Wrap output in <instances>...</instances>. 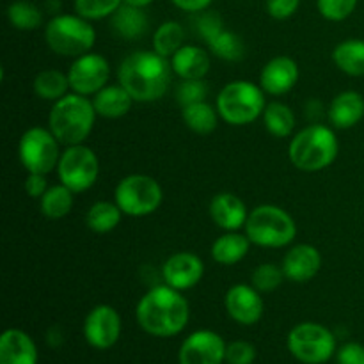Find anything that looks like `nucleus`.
Returning a JSON list of instances; mask_svg holds the SVG:
<instances>
[{
	"instance_id": "9b49d317",
	"label": "nucleus",
	"mask_w": 364,
	"mask_h": 364,
	"mask_svg": "<svg viewBox=\"0 0 364 364\" xmlns=\"http://www.w3.org/2000/svg\"><path fill=\"white\" fill-rule=\"evenodd\" d=\"M57 176L75 194L89 191L100 176V160L85 144L66 146L57 166Z\"/></svg>"
},
{
	"instance_id": "ddd939ff",
	"label": "nucleus",
	"mask_w": 364,
	"mask_h": 364,
	"mask_svg": "<svg viewBox=\"0 0 364 364\" xmlns=\"http://www.w3.org/2000/svg\"><path fill=\"white\" fill-rule=\"evenodd\" d=\"M226 341L210 329L188 334L178 350L180 364H223L226 361Z\"/></svg>"
},
{
	"instance_id": "6ab92c4d",
	"label": "nucleus",
	"mask_w": 364,
	"mask_h": 364,
	"mask_svg": "<svg viewBox=\"0 0 364 364\" xmlns=\"http://www.w3.org/2000/svg\"><path fill=\"white\" fill-rule=\"evenodd\" d=\"M210 217L224 231H238L247 223V206L233 192H219L210 201Z\"/></svg>"
},
{
	"instance_id": "5701e85b",
	"label": "nucleus",
	"mask_w": 364,
	"mask_h": 364,
	"mask_svg": "<svg viewBox=\"0 0 364 364\" xmlns=\"http://www.w3.org/2000/svg\"><path fill=\"white\" fill-rule=\"evenodd\" d=\"M91 100L96 114L105 117V119H119V117L127 116L134 105V98L119 82L114 85L107 84Z\"/></svg>"
},
{
	"instance_id": "7c9ffc66",
	"label": "nucleus",
	"mask_w": 364,
	"mask_h": 364,
	"mask_svg": "<svg viewBox=\"0 0 364 364\" xmlns=\"http://www.w3.org/2000/svg\"><path fill=\"white\" fill-rule=\"evenodd\" d=\"M34 92L45 102L55 103L71 91L68 73L59 70H43L34 78Z\"/></svg>"
},
{
	"instance_id": "f03ea898",
	"label": "nucleus",
	"mask_w": 364,
	"mask_h": 364,
	"mask_svg": "<svg viewBox=\"0 0 364 364\" xmlns=\"http://www.w3.org/2000/svg\"><path fill=\"white\" fill-rule=\"evenodd\" d=\"M139 327L149 336L173 338L187 327L191 308L185 295L169 284H159L142 295L135 308Z\"/></svg>"
},
{
	"instance_id": "c9c22d12",
	"label": "nucleus",
	"mask_w": 364,
	"mask_h": 364,
	"mask_svg": "<svg viewBox=\"0 0 364 364\" xmlns=\"http://www.w3.org/2000/svg\"><path fill=\"white\" fill-rule=\"evenodd\" d=\"M284 279L287 277H284L283 267H277L276 263H262L252 272L251 284L259 294H270V291L277 290Z\"/></svg>"
},
{
	"instance_id": "72a5a7b5",
	"label": "nucleus",
	"mask_w": 364,
	"mask_h": 364,
	"mask_svg": "<svg viewBox=\"0 0 364 364\" xmlns=\"http://www.w3.org/2000/svg\"><path fill=\"white\" fill-rule=\"evenodd\" d=\"M206 45H208L210 53H213L219 59L228 60V63H238V60H242L245 57L244 39L233 31H226L224 28L220 34L210 39Z\"/></svg>"
},
{
	"instance_id": "e433bc0d",
	"label": "nucleus",
	"mask_w": 364,
	"mask_h": 364,
	"mask_svg": "<svg viewBox=\"0 0 364 364\" xmlns=\"http://www.w3.org/2000/svg\"><path fill=\"white\" fill-rule=\"evenodd\" d=\"M359 0H316L318 13L329 21H343L358 7Z\"/></svg>"
},
{
	"instance_id": "2f4dec72",
	"label": "nucleus",
	"mask_w": 364,
	"mask_h": 364,
	"mask_svg": "<svg viewBox=\"0 0 364 364\" xmlns=\"http://www.w3.org/2000/svg\"><path fill=\"white\" fill-rule=\"evenodd\" d=\"M185 45V28L180 21L167 20L159 25L153 34V50L166 59H171Z\"/></svg>"
},
{
	"instance_id": "79ce46f5",
	"label": "nucleus",
	"mask_w": 364,
	"mask_h": 364,
	"mask_svg": "<svg viewBox=\"0 0 364 364\" xmlns=\"http://www.w3.org/2000/svg\"><path fill=\"white\" fill-rule=\"evenodd\" d=\"M338 364H364V345L355 343H345L340 350L336 352Z\"/></svg>"
},
{
	"instance_id": "7ed1b4c3",
	"label": "nucleus",
	"mask_w": 364,
	"mask_h": 364,
	"mask_svg": "<svg viewBox=\"0 0 364 364\" xmlns=\"http://www.w3.org/2000/svg\"><path fill=\"white\" fill-rule=\"evenodd\" d=\"M340 153V141L333 128L313 123L299 130L288 146L294 167L304 173H320L333 166Z\"/></svg>"
},
{
	"instance_id": "20e7f679",
	"label": "nucleus",
	"mask_w": 364,
	"mask_h": 364,
	"mask_svg": "<svg viewBox=\"0 0 364 364\" xmlns=\"http://www.w3.org/2000/svg\"><path fill=\"white\" fill-rule=\"evenodd\" d=\"M96 110L89 96L68 92L50 109L48 128L64 146L84 144L96 123Z\"/></svg>"
},
{
	"instance_id": "bb28decb",
	"label": "nucleus",
	"mask_w": 364,
	"mask_h": 364,
	"mask_svg": "<svg viewBox=\"0 0 364 364\" xmlns=\"http://www.w3.org/2000/svg\"><path fill=\"white\" fill-rule=\"evenodd\" d=\"M262 117L263 124H265V130L276 139L290 137L295 130V124H297L295 112L291 110L290 105H287L283 102L267 103Z\"/></svg>"
},
{
	"instance_id": "2eb2a0df",
	"label": "nucleus",
	"mask_w": 364,
	"mask_h": 364,
	"mask_svg": "<svg viewBox=\"0 0 364 364\" xmlns=\"http://www.w3.org/2000/svg\"><path fill=\"white\" fill-rule=\"evenodd\" d=\"M203 276H205V263L194 252H174L162 265L164 283L174 290H191L201 283Z\"/></svg>"
},
{
	"instance_id": "ea45409f",
	"label": "nucleus",
	"mask_w": 364,
	"mask_h": 364,
	"mask_svg": "<svg viewBox=\"0 0 364 364\" xmlns=\"http://www.w3.org/2000/svg\"><path fill=\"white\" fill-rule=\"evenodd\" d=\"M256 361V348L249 341L237 340L228 343L226 363L228 364H252Z\"/></svg>"
},
{
	"instance_id": "4be33fe9",
	"label": "nucleus",
	"mask_w": 364,
	"mask_h": 364,
	"mask_svg": "<svg viewBox=\"0 0 364 364\" xmlns=\"http://www.w3.org/2000/svg\"><path fill=\"white\" fill-rule=\"evenodd\" d=\"M331 124L338 130H348L361 123L364 117V98L358 91H343L336 95L327 110Z\"/></svg>"
},
{
	"instance_id": "0eeeda50",
	"label": "nucleus",
	"mask_w": 364,
	"mask_h": 364,
	"mask_svg": "<svg viewBox=\"0 0 364 364\" xmlns=\"http://www.w3.org/2000/svg\"><path fill=\"white\" fill-rule=\"evenodd\" d=\"M45 39L53 53L63 57H77L92 52L96 31L91 21L80 14H55L45 27Z\"/></svg>"
},
{
	"instance_id": "c03bdc74",
	"label": "nucleus",
	"mask_w": 364,
	"mask_h": 364,
	"mask_svg": "<svg viewBox=\"0 0 364 364\" xmlns=\"http://www.w3.org/2000/svg\"><path fill=\"white\" fill-rule=\"evenodd\" d=\"M171 2H173L178 9L185 11V13L199 14L203 13V11L210 9L213 0H171Z\"/></svg>"
},
{
	"instance_id": "c85d7f7f",
	"label": "nucleus",
	"mask_w": 364,
	"mask_h": 364,
	"mask_svg": "<svg viewBox=\"0 0 364 364\" xmlns=\"http://www.w3.org/2000/svg\"><path fill=\"white\" fill-rule=\"evenodd\" d=\"M121 217H123V212L116 205V201H96L85 213V226L92 233L105 235L119 226Z\"/></svg>"
},
{
	"instance_id": "473e14b6",
	"label": "nucleus",
	"mask_w": 364,
	"mask_h": 364,
	"mask_svg": "<svg viewBox=\"0 0 364 364\" xmlns=\"http://www.w3.org/2000/svg\"><path fill=\"white\" fill-rule=\"evenodd\" d=\"M7 20L18 31H36L43 25V9L28 0H14L7 7Z\"/></svg>"
},
{
	"instance_id": "1a4fd4ad",
	"label": "nucleus",
	"mask_w": 364,
	"mask_h": 364,
	"mask_svg": "<svg viewBox=\"0 0 364 364\" xmlns=\"http://www.w3.org/2000/svg\"><path fill=\"white\" fill-rule=\"evenodd\" d=\"M288 350L304 364H323L336 354V338L322 323H297L288 334Z\"/></svg>"
},
{
	"instance_id": "a211bd4d",
	"label": "nucleus",
	"mask_w": 364,
	"mask_h": 364,
	"mask_svg": "<svg viewBox=\"0 0 364 364\" xmlns=\"http://www.w3.org/2000/svg\"><path fill=\"white\" fill-rule=\"evenodd\" d=\"M284 277L291 283H309L322 269V255L311 244H297L284 255L283 263Z\"/></svg>"
},
{
	"instance_id": "f3484780",
	"label": "nucleus",
	"mask_w": 364,
	"mask_h": 364,
	"mask_svg": "<svg viewBox=\"0 0 364 364\" xmlns=\"http://www.w3.org/2000/svg\"><path fill=\"white\" fill-rule=\"evenodd\" d=\"M301 71L295 59L288 55L272 57L259 73V85L270 96H283L297 85Z\"/></svg>"
},
{
	"instance_id": "6e6552de",
	"label": "nucleus",
	"mask_w": 364,
	"mask_h": 364,
	"mask_svg": "<svg viewBox=\"0 0 364 364\" xmlns=\"http://www.w3.org/2000/svg\"><path fill=\"white\" fill-rule=\"evenodd\" d=\"M114 201L123 215L148 217L162 205L164 191L159 181L148 174H128L116 185Z\"/></svg>"
},
{
	"instance_id": "4c0bfd02",
	"label": "nucleus",
	"mask_w": 364,
	"mask_h": 364,
	"mask_svg": "<svg viewBox=\"0 0 364 364\" xmlns=\"http://www.w3.org/2000/svg\"><path fill=\"white\" fill-rule=\"evenodd\" d=\"M206 96H208V85H206L205 78H201V80H181L176 87V102L181 107L205 102Z\"/></svg>"
},
{
	"instance_id": "dca6fc26",
	"label": "nucleus",
	"mask_w": 364,
	"mask_h": 364,
	"mask_svg": "<svg viewBox=\"0 0 364 364\" xmlns=\"http://www.w3.org/2000/svg\"><path fill=\"white\" fill-rule=\"evenodd\" d=\"M224 308L231 320L249 327L262 320L265 302L252 284H235L224 297Z\"/></svg>"
},
{
	"instance_id": "f704fd0d",
	"label": "nucleus",
	"mask_w": 364,
	"mask_h": 364,
	"mask_svg": "<svg viewBox=\"0 0 364 364\" xmlns=\"http://www.w3.org/2000/svg\"><path fill=\"white\" fill-rule=\"evenodd\" d=\"M75 13L89 21L110 18L121 6L123 0H75Z\"/></svg>"
},
{
	"instance_id": "aec40b11",
	"label": "nucleus",
	"mask_w": 364,
	"mask_h": 364,
	"mask_svg": "<svg viewBox=\"0 0 364 364\" xmlns=\"http://www.w3.org/2000/svg\"><path fill=\"white\" fill-rule=\"evenodd\" d=\"M169 60L174 75L181 80H201L208 75L212 66L210 50L198 45H183Z\"/></svg>"
},
{
	"instance_id": "49530a36",
	"label": "nucleus",
	"mask_w": 364,
	"mask_h": 364,
	"mask_svg": "<svg viewBox=\"0 0 364 364\" xmlns=\"http://www.w3.org/2000/svg\"><path fill=\"white\" fill-rule=\"evenodd\" d=\"M59 9H60L59 0H48V2H46V11L53 13V16H55V14H60Z\"/></svg>"
},
{
	"instance_id": "a18cd8bd",
	"label": "nucleus",
	"mask_w": 364,
	"mask_h": 364,
	"mask_svg": "<svg viewBox=\"0 0 364 364\" xmlns=\"http://www.w3.org/2000/svg\"><path fill=\"white\" fill-rule=\"evenodd\" d=\"M153 2H155V0H123V4H127V6L139 7V9H146V7L151 6Z\"/></svg>"
},
{
	"instance_id": "a19ab883",
	"label": "nucleus",
	"mask_w": 364,
	"mask_h": 364,
	"mask_svg": "<svg viewBox=\"0 0 364 364\" xmlns=\"http://www.w3.org/2000/svg\"><path fill=\"white\" fill-rule=\"evenodd\" d=\"M301 0H265V9L274 20H288L299 11Z\"/></svg>"
},
{
	"instance_id": "f257e3e1",
	"label": "nucleus",
	"mask_w": 364,
	"mask_h": 364,
	"mask_svg": "<svg viewBox=\"0 0 364 364\" xmlns=\"http://www.w3.org/2000/svg\"><path fill=\"white\" fill-rule=\"evenodd\" d=\"M173 73L169 59L155 50H137L119 64L117 82L130 92L134 102L151 103L166 96Z\"/></svg>"
},
{
	"instance_id": "a878e982",
	"label": "nucleus",
	"mask_w": 364,
	"mask_h": 364,
	"mask_svg": "<svg viewBox=\"0 0 364 364\" xmlns=\"http://www.w3.org/2000/svg\"><path fill=\"white\" fill-rule=\"evenodd\" d=\"M333 63L348 77H364V39L350 38L338 43L333 50Z\"/></svg>"
},
{
	"instance_id": "423d86ee",
	"label": "nucleus",
	"mask_w": 364,
	"mask_h": 364,
	"mask_svg": "<svg viewBox=\"0 0 364 364\" xmlns=\"http://www.w3.org/2000/svg\"><path fill=\"white\" fill-rule=\"evenodd\" d=\"M251 244L265 249H281L297 237V224L284 208L276 205H259L249 212L244 228Z\"/></svg>"
},
{
	"instance_id": "37998d69",
	"label": "nucleus",
	"mask_w": 364,
	"mask_h": 364,
	"mask_svg": "<svg viewBox=\"0 0 364 364\" xmlns=\"http://www.w3.org/2000/svg\"><path fill=\"white\" fill-rule=\"evenodd\" d=\"M48 191V181H46V174L28 173L27 180H25V192L31 198L39 199L45 192Z\"/></svg>"
},
{
	"instance_id": "412c9836",
	"label": "nucleus",
	"mask_w": 364,
	"mask_h": 364,
	"mask_svg": "<svg viewBox=\"0 0 364 364\" xmlns=\"http://www.w3.org/2000/svg\"><path fill=\"white\" fill-rule=\"evenodd\" d=\"M0 364H38V347L27 333L7 329L0 336Z\"/></svg>"
},
{
	"instance_id": "393cba45",
	"label": "nucleus",
	"mask_w": 364,
	"mask_h": 364,
	"mask_svg": "<svg viewBox=\"0 0 364 364\" xmlns=\"http://www.w3.org/2000/svg\"><path fill=\"white\" fill-rule=\"evenodd\" d=\"M251 245V240H249L245 233L226 231L212 244V258L219 265L233 267L249 255Z\"/></svg>"
},
{
	"instance_id": "39448f33",
	"label": "nucleus",
	"mask_w": 364,
	"mask_h": 364,
	"mask_svg": "<svg viewBox=\"0 0 364 364\" xmlns=\"http://www.w3.org/2000/svg\"><path fill=\"white\" fill-rule=\"evenodd\" d=\"M267 92L262 85L249 80H233L224 85L215 100L220 119L231 127H245L263 116L267 107Z\"/></svg>"
},
{
	"instance_id": "f8f14e48",
	"label": "nucleus",
	"mask_w": 364,
	"mask_h": 364,
	"mask_svg": "<svg viewBox=\"0 0 364 364\" xmlns=\"http://www.w3.org/2000/svg\"><path fill=\"white\" fill-rule=\"evenodd\" d=\"M71 92L82 96H95L102 91L110 78V64L102 53L89 52L77 57L68 70Z\"/></svg>"
},
{
	"instance_id": "cd10ccee",
	"label": "nucleus",
	"mask_w": 364,
	"mask_h": 364,
	"mask_svg": "<svg viewBox=\"0 0 364 364\" xmlns=\"http://www.w3.org/2000/svg\"><path fill=\"white\" fill-rule=\"evenodd\" d=\"M181 117H183V123L187 124L188 130L199 135H208L217 128L220 116L217 112V107L210 105L205 100V102L181 107Z\"/></svg>"
},
{
	"instance_id": "4468645a",
	"label": "nucleus",
	"mask_w": 364,
	"mask_h": 364,
	"mask_svg": "<svg viewBox=\"0 0 364 364\" xmlns=\"http://www.w3.org/2000/svg\"><path fill=\"white\" fill-rule=\"evenodd\" d=\"M121 336V316L112 306L98 304L84 320V338L96 350H109Z\"/></svg>"
},
{
	"instance_id": "b1692460",
	"label": "nucleus",
	"mask_w": 364,
	"mask_h": 364,
	"mask_svg": "<svg viewBox=\"0 0 364 364\" xmlns=\"http://www.w3.org/2000/svg\"><path fill=\"white\" fill-rule=\"evenodd\" d=\"M110 27L119 36L121 39L127 41H137L142 36H146L149 28V18L144 9L132 7L123 4L116 13L110 16Z\"/></svg>"
},
{
	"instance_id": "9d476101",
	"label": "nucleus",
	"mask_w": 364,
	"mask_h": 364,
	"mask_svg": "<svg viewBox=\"0 0 364 364\" xmlns=\"http://www.w3.org/2000/svg\"><path fill=\"white\" fill-rule=\"evenodd\" d=\"M63 151L50 128L31 127L18 142V156L27 173L50 174L57 169Z\"/></svg>"
},
{
	"instance_id": "c756f323",
	"label": "nucleus",
	"mask_w": 364,
	"mask_h": 364,
	"mask_svg": "<svg viewBox=\"0 0 364 364\" xmlns=\"http://www.w3.org/2000/svg\"><path fill=\"white\" fill-rule=\"evenodd\" d=\"M75 192L70 191L66 185H52L48 191L39 198V210L46 219L59 220L66 217L73 208Z\"/></svg>"
},
{
	"instance_id": "58836bf2",
	"label": "nucleus",
	"mask_w": 364,
	"mask_h": 364,
	"mask_svg": "<svg viewBox=\"0 0 364 364\" xmlns=\"http://www.w3.org/2000/svg\"><path fill=\"white\" fill-rule=\"evenodd\" d=\"M196 31L208 43L210 39H213L217 34H220L224 31V21L219 13L206 9L203 13H199L198 20H196Z\"/></svg>"
}]
</instances>
